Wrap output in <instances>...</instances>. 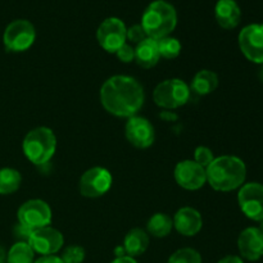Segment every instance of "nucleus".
I'll list each match as a JSON object with an SVG mask.
<instances>
[{
	"label": "nucleus",
	"mask_w": 263,
	"mask_h": 263,
	"mask_svg": "<svg viewBox=\"0 0 263 263\" xmlns=\"http://www.w3.org/2000/svg\"><path fill=\"white\" fill-rule=\"evenodd\" d=\"M238 249L240 258L247 261H258L263 257V234L259 228H248L238 238Z\"/></svg>",
	"instance_id": "15"
},
{
	"label": "nucleus",
	"mask_w": 263,
	"mask_h": 263,
	"mask_svg": "<svg viewBox=\"0 0 263 263\" xmlns=\"http://www.w3.org/2000/svg\"><path fill=\"white\" fill-rule=\"evenodd\" d=\"M161 118H163V120L166 121H174L176 120L177 116L174 115L172 112H170V110H163V112L161 113Z\"/></svg>",
	"instance_id": "33"
},
{
	"label": "nucleus",
	"mask_w": 263,
	"mask_h": 263,
	"mask_svg": "<svg viewBox=\"0 0 263 263\" xmlns=\"http://www.w3.org/2000/svg\"><path fill=\"white\" fill-rule=\"evenodd\" d=\"M217 263H244L243 258L238 256H226L223 258H221Z\"/></svg>",
	"instance_id": "31"
},
{
	"label": "nucleus",
	"mask_w": 263,
	"mask_h": 263,
	"mask_svg": "<svg viewBox=\"0 0 263 263\" xmlns=\"http://www.w3.org/2000/svg\"><path fill=\"white\" fill-rule=\"evenodd\" d=\"M125 23L120 18L110 17L103 21L97 31V40L99 45L108 53H116L123 44H126Z\"/></svg>",
	"instance_id": "9"
},
{
	"label": "nucleus",
	"mask_w": 263,
	"mask_h": 263,
	"mask_svg": "<svg viewBox=\"0 0 263 263\" xmlns=\"http://www.w3.org/2000/svg\"><path fill=\"white\" fill-rule=\"evenodd\" d=\"M157 43H158L159 54L163 58L175 59L181 53V43L177 39L166 36V37L157 40Z\"/></svg>",
	"instance_id": "24"
},
{
	"label": "nucleus",
	"mask_w": 263,
	"mask_h": 263,
	"mask_svg": "<svg viewBox=\"0 0 263 263\" xmlns=\"http://www.w3.org/2000/svg\"><path fill=\"white\" fill-rule=\"evenodd\" d=\"M161 54L158 50L157 40L146 37L141 43H139L135 48V61L143 68H152L158 63Z\"/></svg>",
	"instance_id": "18"
},
{
	"label": "nucleus",
	"mask_w": 263,
	"mask_h": 263,
	"mask_svg": "<svg viewBox=\"0 0 263 263\" xmlns=\"http://www.w3.org/2000/svg\"><path fill=\"white\" fill-rule=\"evenodd\" d=\"M112 181V175L107 168L92 167L82 174L79 182L80 193L85 198H99L110 189Z\"/></svg>",
	"instance_id": "8"
},
{
	"label": "nucleus",
	"mask_w": 263,
	"mask_h": 263,
	"mask_svg": "<svg viewBox=\"0 0 263 263\" xmlns=\"http://www.w3.org/2000/svg\"><path fill=\"white\" fill-rule=\"evenodd\" d=\"M33 263H63V261H62L61 257L53 254V256H41V257H39L37 259H35V262H33Z\"/></svg>",
	"instance_id": "30"
},
{
	"label": "nucleus",
	"mask_w": 263,
	"mask_h": 263,
	"mask_svg": "<svg viewBox=\"0 0 263 263\" xmlns=\"http://www.w3.org/2000/svg\"><path fill=\"white\" fill-rule=\"evenodd\" d=\"M207 182L216 192H233L246 182L247 166L239 157L221 156L205 168Z\"/></svg>",
	"instance_id": "2"
},
{
	"label": "nucleus",
	"mask_w": 263,
	"mask_h": 263,
	"mask_svg": "<svg viewBox=\"0 0 263 263\" xmlns=\"http://www.w3.org/2000/svg\"><path fill=\"white\" fill-rule=\"evenodd\" d=\"M35 262V252L32 251L28 243L18 241L7 254V263H33Z\"/></svg>",
	"instance_id": "23"
},
{
	"label": "nucleus",
	"mask_w": 263,
	"mask_h": 263,
	"mask_svg": "<svg viewBox=\"0 0 263 263\" xmlns=\"http://www.w3.org/2000/svg\"><path fill=\"white\" fill-rule=\"evenodd\" d=\"M259 230H261L262 234H263V220L261 221V226H259Z\"/></svg>",
	"instance_id": "36"
},
{
	"label": "nucleus",
	"mask_w": 263,
	"mask_h": 263,
	"mask_svg": "<svg viewBox=\"0 0 263 263\" xmlns=\"http://www.w3.org/2000/svg\"><path fill=\"white\" fill-rule=\"evenodd\" d=\"M258 76H259V80H261V81L263 82V64L261 66V69H259V73H258Z\"/></svg>",
	"instance_id": "35"
},
{
	"label": "nucleus",
	"mask_w": 263,
	"mask_h": 263,
	"mask_svg": "<svg viewBox=\"0 0 263 263\" xmlns=\"http://www.w3.org/2000/svg\"><path fill=\"white\" fill-rule=\"evenodd\" d=\"M174 228V221L166 213H156L149 218L146 223L148 235L154 238H166L170 235Z\"/></svg>",
	"instance_id": "21"
},
{
	"label": "nucleus",
	"mask_w": 263,
	"mask_h": 263,
	"mask_svg": "<svg viewBox=\"0 0 263 263\" xmlns=\"http://www.w3.org/2000/svg\"><path fill=\"white\" fill-rule=\"evenodd\" d=\"M110 263H138L135 258L128 256H123V257H116V259H113Z\"/></svg>",
	"instance_id": "32"
},
{
	"label": "nucleus",
	"mask_w": 263,
	"mask_h": 263,
	"mask_svg": "<svg viewBox=\"0 0 263 263\" xmlns=\"http://www.w3.org/2000/svg\"><path fill=\"white\" fill-rule=\"evenodd\" d=\"M215 159V156H213V152L211 151L207 146H198L194 152V161L197 162L199 166H202L203 168H207L212 161Z\"/></svg>",
	"instance_id": "27"
},
{
	"label": "nucleus",
	"mask_w": 263,
	"mask_h": 263,
	"mask_svg": "<svg viewBox=\"0 0 263 263\" xmlns=\"http://www.w3.org/2000/svg\"><path fill=\"white\" fill-rule=\"evenodd\" d=\"M174 228L179 234L184 236H194L202 230L203 218L202 215L195 208L182 207L175 213Z\"/></svg>",
	"instance_id": "16"
},
{
	"label": "nucleus",
	"mask_w": 263,
	"mask_h": 263,
	"mask_svg": "<svg viewBox=\"0 0 263 263\" xmlns=\"http://www.w3.org/2000/svg\"><path fill=\"white\" fill-rule=\"evenodd\" d=\"M36 39L35 27L26 20H15L7 26L3 41L7 50L21 53L32 46Z\"/></svg>",
	"instance_id": "6"
},
{
	"label": "nucleus",
	"mask_w": 263,
	"mask_h": 263,
	"mask_svg": "<svg viewBox=\"0 0 263 263\" xmlns=\"http://www.w3.org/2000/svg\"><path fill=\"white\" fill-rule=\"evenodd\" d=\"M100 103L116 117H134L144 104V89L134 77L112 76L100 87Z\"/></svg>",
	"instance_id": "1"
},
{
	"label": "nucleus",
	"mask_w": 263,
	"mask_h": 263,
	"mask_svg": "<svg viewBox=\"0 0 263 263\" xmlns=\"http://www.w3.org/2000/svg\"><path fill=\"white\" fill-rule=\"evenodd\" d=\"M239 46L248 61L263 64V25L253 23L246 26L239 33Z\"/></svg>",
	"instance_id": "11"
},
{
	"label": "nucleus",
	"mask_w": 263,
	"mask_h": 263,
	"mask_svg": "<svg viewBox=\"0 0 263 263\" xmlns=\"http://www.w3.org/2000/svg\"><path fill=\"white\" fill-rule=\"evenodd\" d=\"M218 86V76L210 69H202L194 76L190 91L194 94L204 97L215 91Z\"/></svg>",
	"instance_id": "20"
},
{
	"label": "nucleus",
	"mask_w": 263,
	"mask_h": 263,
	"mask_svg": "<svg viewBox=\"0 0 263 263\" xmlns=\"http://www.w3.org/2000/svg\"><path fill=\"white\" fill-rule=\"evenodd\" d=\"M22 182V176L14 168L0 170V194L8 195L17 192Z\"/></svg>",
	"instance_id": "22"
},
{
	"label": "nucleus",
	"mask_w": 263,
	"mask_h": 263,
	"mask_svg": "<svg viewBox=\"0 0 263 263\" xmlns=\"http://www.w3.org/2000/svg\"><path fill=\"white\" fill-rule=\"evenodd\" d=\"M27 243L35 253L41 256H53L61 251L64 244V238L59 230L45 226L32 230Z\"/></svg>",
	"instance_id": "12"
},
{
	"label": "nucleus",
	"mask_w": 263,
	"mask_h": 263,
	"mask_svg": "<svg viewBox=\"0 0 263 263\" xmlns=\"http://www.w3.org/2000/svg\"><path fill=\"white\" fill-rule=\"evenodd\" d=\"M116 55L123 63H130V62L135 61V49L130 45V44H123L117 51H116Z\"/></svg>",
	"instance_id": "29"
},
{
	"label": "nucleus",
	"mask_w": 263,
	"mask_h": 263,
	"mask_svg": "<svg viewBox=\"0 0 263 263\" xmlns=\"http://www.w3.org/2000/svg\"><path fill=\"white\" fill-rule=\"evenodd\" d=\"M0 263H7V253L3 247H0Z\"/></svg>",
	"instance_id": "34"
},
{
	"label": "nucleus",
	"mask_w": 263,
	"mask_h": 263,
	"mask_svg": "<svg viewBox=\"0 0 263 263\" xmlns=\"http://www.w3.org/2000/svg\"><path fill=\"white\" fill-rule=\"evenodd\" d=\"M190 87L180 79H168L156 86L153 100L163 109H177L186 104L190 99Z\"/></svg>",
	"instance_id": "5"
},
{
	"label": "nucleus",
	"mask_w": 263,
	"mask_h": 263,
	"mask_svg": "<svg viewBox=\"0 0 263 263\" xmlns=\"http://www.w3.org/2000/svg\"><path fill=\"white\" fill-rule=\"evenodd\" d=\"M177 185L185 190H198L207 182L205 168L192 159L179 162L174 171Z\"/></svg>",
	"instance_id": "13"
},
{
	"label": "nucleus",
	"mask_w": 263,
	"mask_h": 263,
	"mask_svg": "<svg viewBox=\"0 0 263 263\" xmlns=\"http://www.w3.org/2000/svg\"><path fill=\"white\" fill-rule=\"evenodd\" d=\"M23 153L35 166H43L53 158L57 151V136L49 127H36L23 139Z\"/></svg>",
	"instance_id": "4"
},
{
	"label": "nucleus",
	"mask_w": 263,
	"mask_h": 263,
	"mask_svg": "<svg viewBox=\"0 0 263 263\" xmlns=\"http://www.w3.org/2000/svg\"><path fill=\"white\" fill-rule=\"evenodd\" d=\"M125 135L128 143L139 149H146L153 145L156 133L146 118L134 116L128 118L125 127Z\"/></svg>",
	"instance_id": "14"
},
{
	"label": "nucleus",
	"mask_w": 263,
	"mask_h": 263,
	"mask_svg": "<svg viewBox=\"0 0 263 263\" xmlns=\"http://www.w3.org/2000/svg\"><path fill=\"white\" fill-rule=\"evenodd\" d=\"M215 17L221 27L233 30L240 22L241 10L235 0H218L215 7Z\"/></svg>",
	"instance_id": "17"
},
{
	"label": "nucleus",
	"mask_w": 263,
	"mask_h": 263,
	"mask_svg": "<svg viewBox=\"0 0 263 263\" xmlns=\"http://www.w3.org/2000/svg\"><path fill=\"white\" fill-rule=\"evenodd\" d=\"M238 203L241 212L252 221L263 220V185L259 182H248L240 187Z\"/></svg>",
	"instance_id": "10"
},
{
	"label": "nucleus",
	"mask_w": 263,
	"mask_h": 263,
	"mask_svg": "<svg viewBox=\"0 0 263 263\" xmlns=\"http://www.w3.org/2000/svg\"><path fill=\"white\" fill-rule=\"evenodd\" d=\"M167 263H202V256L193 248H182L175 252Z\"/></svg>",
	"instance_id": "25"
},
{
	"label": "nucleus",
	"mask_w": 263,
	"mask_h": 263,
	"mask_svg": "<svg viewBox=\"0 0 263 263\" xmlns=\"http://www.w3.org/2000/svg\"><path fill=\"white\" fill-rule=\"evenodd\" d=\"M85 249L80 246H69L62 254L63 263H82L85 259Z\"/></svg>",
	"instance_id": "26"
},
{
	"label": "nucleus",
	"mask_w": 263,
	"mask_h": 263,
	"mask_svg": "<svg viewBox=\"0 0 263 263\" xmlns=\"http://www.w3.org/2000/svg\"><path fill=\"white\" fill-rule=\"evenodd\" d=\"M148 37L144 31L143 26L141 25H134L131 26L130 28H127V32H126V40H128L130 43L136 44L138 45L139 43H141L143 40Z\"/></svg>",
	"instance_id": "28"
},
{
	"label": "nucleus",
	"mask_w": 263,
	"mask_h": 263,
	"mask_svg": "<svg viewBox=\"0 0 263 263\" xmlns=\"http://www.w3.org/2000/svg\"><path fill=\"white\" fill-rule=\"evenodd\" d=\"M140 25L143 26L148 37L154 39V40L166 37L176 28V9L174 5L164 0L152 2L144 10Z\"/></svg>",
	"instance_id": "3"
},
{
	"label": "nucleus",
	"mask_w": 263,
	"mask_h": 263,
	"mask_svg": "<svg viewBox=\"0 0 263 263\" xmlns=\"http://www.w3.org/2000/svg\"><path fill=\"white\" fill-rule=\"evenodd\" d=\"M20 225L36 230L51 223V210L46 202L41 199H31L23 203L17 212Z\"/></svg>",
	"instance_id": "7"
},
{
	"label": "nucleus",
	"mask_w": 263,
	"mask_h": 263,
	"mask_svg": "<svg viewBox=\"0 0 263 263\" xmlns=\"http://www.w3.org/2000/svg\"><path fill=\"white\" fill-rule=\"evenodd\" d=\"M122 247L126 252V256L133 257V258L141 256L145 253L149 247L148 233L143 229H133L126 234Z\"/></svg>",
	"instance_id": "19"
}]
</instances>
